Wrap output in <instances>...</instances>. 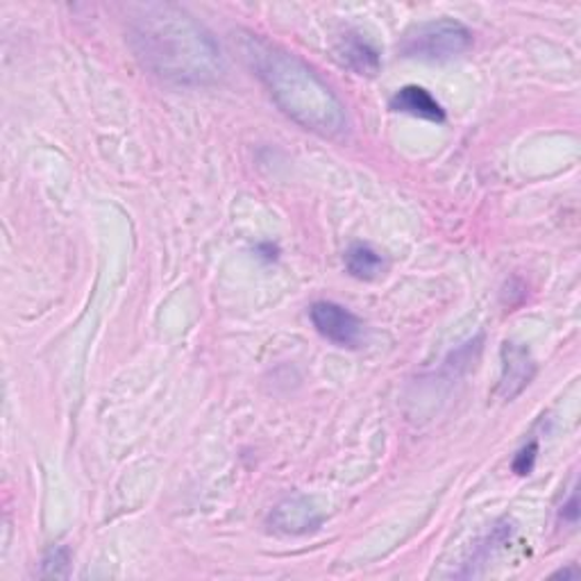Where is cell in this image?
<instances>
[{"label":"cell","instance_id":"cell-9","mask_svg":"<svg viewBox=\"0 0 581 581\" xmlns=\"http://www.w3.org/2000/svg\"><path fill=\"white\" fill-rule=\"evenodd\" d=\"M345 268L353 278L370 282L381 276L384 257L368 244H355L345 252Z\"/></svg>","mask_w":581,"mask_h":581},{"label":"cell","instance_id":"cell-10","mask_svg":"<svg viewBox=\"0 0 581 581\" xmlns=\"http://www.w3.org/2000/svg\"><path fill=\"white\" fill-rule=\"evenodd\" d=\"M68 563H71V552L68 548L60 546V548H53L46 559H44V568H42V577H66L68 574Z\"/></svg>","mask_w":581,"mask_h":581},{"label":"cell","instance_id":"cell-8","mask_svg":"<svg viewBox=\"0 0 581 581\" xmlns=\"http://www.w3.org/2000/svg\"><path fill=\"white\" fill-rule=\"evenodd\" d=\"M391 109L402 111L409 116H416V119H424L432 123H445V109L441 103L428 92L418 85L402 87L394 98H391Z\"/></svg>","mask_w":581,"mask_h":581},{"label":"cell","instance_id":"cell-12","mask_svg":"<svg viewBox=\"0 0 581 581\" xmlns=\"http://www.w3.org/2000/svg\"><path fill=\"white\" fill-rule=\"evenodd\" d=\"M577 507H579V499H577V493H572L570 499H568V505L561 509V516L568 518L570 523H577V516H579Z\"/></svg>","mask_w":581,"mask_h":581},{"label":"cell","instance_id":"cell-3","mask_svg":"<svg viewBox=\"0 0 581 581\" xmlns=\"http://www.w3.org/2000/svg\"><path fill=\"white\" fill-rule=\"evenodd\" d=\"M473 49V32L456 19H434L413 25L405 32L398 44L400 55L424 60V62H448Z\"/></svg>","mask_w":581,"mask_h":581},{"label":"cell","instance_id":"cell-13","mask_svg":"<svg viewBox=\"0 0 581 581\" xmlns=\"http://www.w3.org/2000/svg\"><path fill=\"white\" fill-rule=\"evenodd\" d=\"M557 577H563V579H568V577H577V572L568 568V570H559V572H557Z\"/></svg>","mask_w":581,"mask_h":581},{"label":"cell","instance_id":"cell-2","mask_svg":"<svg viewBox=\"0 0 581 581\" xmlns=\"http://www.w3.org/2000/svg\"><path fill=\"white\" fill-rule=\"evenodd\" d=\"M244 53L270 98L291 121L330 139L347 130L343 103L304 60L255 34L244 39Z\"/></svg>","mask_w":581,"mask_h":581},{"label":"cell","instance_id":"cell-4","mask_svg":"<svg viewBox=\"0 0 581 581\" xmlns=\"http://www.w3.org/2000/svg\"><path fill=\"white\" fill-rule=\"evenodd\" d=\"M309 319H312L321 336H325L338 347H351V351H355V347H362L364 343V321L357 319L351 309H345L336 302H314L312 309H309Z\"/></svg>","mask_w":581,"mask_h":581},{"label":"cell","instance_id":"cell-5","mask_svg":"<svg viewBox=\"0 0 581 581\" xmlns=\"http://www.w3.org/2000/svg\"><path fill=\"white\" fill-rule=\"evenodd\" d=\"M499 355H502V375L497 384V396L505 402H512L531 384L536 375V362L529 353V347L514 341H507L502 345Z\"/></svg>","mask_w":581,"mask_h":581},{"label":"cell","instance_id":"cell-6","mask_svg":"<svg viewBox=\"0 0 581 581\" xmlns=\"http://www.w3.org/2000/svg\"><path fill=\"white\" fill-rule=\"evenodd\" d=\"M323 520V512L316 507V502L306 495L287 497L273 509V514H270V525H273V529L289 536L316 531Z\"/></svg>","mask_w":581,"mask_h":581},{"label":"cell","instance_id":"cell-11","mask_svg":"<svg viewBox=\"0 0 581 581\" xmlns=\"http://www.w3.org/2000/svg\"><path fill=\"white\" fill-rule=\"evenodd\" d=\"M536 456H538V445H536V441H531V443H527L518 454H516V459H514V473L516 475H531V471H534V466H536Z\"/></svg>","mask_w":581,"mask_h":581},{"label":"cell","instance_id":"cell-1","mask_svg":"<svg viewBox=\"0 0 581 581\" xmlns=\"http://www.w3.org/2000/svg\"><path fill=\"white\" fill-rule=\"evenodd\" d=\"M128 44L146 71L171 85H209L223 73L214 36L182 8L169 3L135 8Z\"/></svg>","mask_w":581,"mask_h":581},{"label":"cell","instance_id":"cell-7","mask_svg":"<svg viewBox=\"0 0 581 581\" xmlns=\"http://www.w3.org/2000/svg\"><path fill=\"white\" fill-rule=\"evenodd\" d=\"M341 66L351 68L362 77H375L381 68L379 51L359 32H345L334 49Z\"/></svg>","mask_w":581,"mask_h":581}]
</instances>
